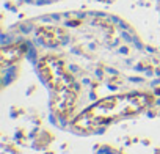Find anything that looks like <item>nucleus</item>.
<instances>
[{"label": "nucleus", "mask_w": 160, "mask_h": 154, "mask_svg": "<svg viewBox=\"0 0 160 154\" xmlns=\"http://www.w3.org/2000/svg\"><path fill=\"white\" fill-rule=\"evenodd\" d=\"M104 154H118V152H115V151H112V149H107Z\"/></svg>", "instance_id": "obj_1"}]
</instances>
